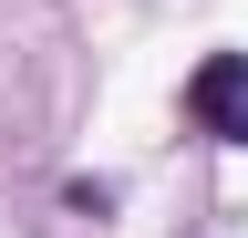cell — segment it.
Listing matches in <instances>:
<instances>
[{
  "mask_svg": "<svg viewBox=\"0 0 248 238\" xmlns=\"http://www.w3.org/2000/svg\"><path fill=\"white\" fill-rule=\"evenodd\" d=\"M186 114H197L217 145H248V52H207L197 83H186Z\"/></svg>",
  "mask_w": 248,
  "mask_h": 238,
  "instance_id": "cell-1",
  "label": "cell"
}]
</instances>
